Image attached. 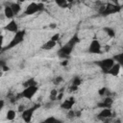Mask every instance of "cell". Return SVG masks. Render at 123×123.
<instances>
[{
  "mask_svg": "<svg viewBox=\"0 0 123 123\" xmlns=\"http://www.w3.org/2000/svg\"><path fill=\"white\" fill-rule=\"evenodd\" d=\"M77 42H79V37H78L77 35H74V36L70 38V40H69L66 44H64V45L58 51L59 56H60V57H68V56L71 54V52H72V50H73V48H74V46H75V44H76Z\"/></svg>",
  "mask_w": 123,
  "mask_h": 123,
  "instance_id": "6da1fadb",
  "label": "cell"
},
{
  "mask_svg": "<svg viewBox=\"0 0 123 123\" xmlns=\"http://www.w3.org/2000/svg\"><path fill=\"white\" fill-rule=\"evenodd\" d=\"M24 37H25V31H18L17 33H15V35L12 38L11 42L4 48V50H9V49H12V48L17 46L24 40Z\"/></svg>",
  "mask_w": 123,
  "mask_h": 123,
  "instance_id": "7a4b0ae2",
  "label": "cell"
},
{
  "mask_svg": "<svg viewBox=\"0 0 123 123\" xmlns=\"http://www.w3.org/2000/svg\"><path fill=\"white\" fill-rule=\"evenodd\" d=\"M37 108H39V104H38V105L37 104V105L33 106L32 108L25 109V110L21 112V117H22L23 121L26 122V123H30V122H31V119H32V117H33V114H34L35 111H36Z\"/></svg>",
  "mask_w": 123,
  "mask_h": 123,
  "instance_id": "3957f363",
  "label": "cell"
},
{
  "mask_svg": "<svg viewBox=\"0 0 123 123\" xmlns=\"http://www.w3.org/2000/svg\"><path fill=\"white\" fill-rule=\"evenodd\" d=\"M37 89H38L37 86H27L20 93V97H23V98H26V99H31L37 93Z\"/></svg>",
  "mask_w": 123,
  "mask_h": 123,
  "instance_id": "277c9868",
  "label": "cell"
},
{
  "mask_svg": "<svg viewBox=\"0 0 123 123\" xmlns=\"http://www.w3.org/2000/svg\"><path fill=\"white\" fill-rule=\"evenodd\" d=\"M114 63H115V62L113 61L112 58L104 59V60H102V61H100V62H97V64H99V65L101 66V68L103 69V71L106 72V73H107V71H108L109 69L111 68V66H112Z\"/></svg>",
  "mask_w": 123,
  "mask_h": 123,
  "instance_id": "5b68a950",
  "label": "cell"
},
{
  "mask_svg": "<svg viewBox=\"0 0 123 123\" xmlns=\"http://www.w3.org/2000/svg\"><path fill=\"white\" fill-rule=\"evenodd\" d=\"M118 10H119V8L115 7L114 5L109 4V5H107V6L101 7V9L99 10V12H100L102 15H108V14H111V13H113V12H117Z\"/></svg>",
  "mask_w": 123,
  "mask_h": 123,
  "instance_id": "8992f818",
  "label": "cell"
},
{
  "mask_svg": "<svg viewBox=\"0 0 123 123\" xmlns=\"http://www.w3.org/2000/svg\"><path fill=\"white\" fill-rule=\"evenodd\" d=\"M88 52L91 54H99L101 53V44L97 39H93L88 47Z\"/></svg>",
  "mask_w": 123,
  "mask_h": 123,
  "instance_id": "52a82bcc",
  "label": "cell"
},
{
  "mask_svg": "<svg viewBox=\"0 0 123 123\" xmlns=\"http://www.w3.org/2000/svg\"><path fill=\"white\" fill-rule=\"evenodd\" d=\"M38 12V8H37V3H30L27 7H26V10H25V14L26 15H32V14H35L36 12Z\"/></svg>",
  "mask_w": 123,
  "mask_h": 123,
  "instance_id": "ba28073f",
  "label": "cell"
},
{
  "mask_svg": "<svg viewBox=\"0 0 123 123\" xmlns=\"http://www.w3.org/2000/svg\"><path fill=\"white\" fill-rule=\"evenodd\" d=\"M4 29L6 30V31H9V32H12V33H17L18 32V26H17V23H16V21L15 20H13V19H12L5 27H4Z\"/></svg>",
  "mask_w": 123,
  "mask_h": 123,
  "instance_id": "9c48e42d",
  "label": "cell"
},
{
  "mask_svg": "<svg viewBox=\"0 0 123 123\" xmlns=\"http://www.w3.org/2000/svg\"><path fill=\"white\" fill-rule=\"evenodd\" d=\"M74 104H75V100H74L73 97H71V98H69V99L64 100V101L61 104V108L63 109V110H68V111H70V110L72 109V107L74 106Z\"/></svg>",
  "mask_w": 123,
  "mask_h": 123,
  "instance_id": "30bf717a",
  "label": "cell"
},
{
  "mask_svg": "<svg viewBox=\"0 0 123 123\" xmlns=\"http://www.w3.org/2000/svg\"><path fill=\"white\" fill-rule=\"evenodd\" d=\"M120 68H121V65L115 62V63L111 66V68L107 71V73L110 74V75H111V76H114V77H115V76L118 75V73H119V71H120Z\"/></svg>",
  "mask_w": 123,
  "mask_h": 123,
  "instance_id": "8fae6325",
  "label": "cell"
},
{
  "mask_svg": "<svg viewBox=\"0 0 123 123\" xmlns=\"http://www.w3.org/2000/svg\"><path fill=\"white\" fill-rule=\"evenodd\" d=\"M112 103H113V100H112L111 97H107L102 103H99V104H98V107L104 108V109H110V108L111 107Z\"/></svg>",
  "mask_w": 123,
  "mask_h": 123,
  "instance_id": "7c38bea8",
  "label": "cell"
},
{
  "mask_svg": "<svg viewBox=\"0 0 123 123\" xmlns=\"http://www.w3.org/2000/svg\"><path fill=\"white\" fill-rule=\"evenodd\" d=\"M111 115H112V112H111V109H103V110L100 111L98 117H99L100 119H106V118L111 117Z\"/></svg>",
  "mask_w": 123,
  "mask_h": 123,
  "instance_id": "4fadbf2b",
  "label": "cell"
},
{
  "mask_svg": "<svg viewBox=\"0 0 123 123\" xmlns=\"http://www.w3.org/2000/svg\"><path fill=\"white\" fill-rule=\"evenodd\" d=\"M56 44H57L56 41H53V40L49 39L48 41H46V42L41 46V49H43V50H51V49H53V48L56 46Z\"/></svg>",
  "mask_w": 123,
  "mask_h": 123,
  "instance_id": "5bb4252c",
  "label": "cell"
},
{
  "mask_svg": "<svg viewBox=\"0 0 123 123\" xmlns=\"http://www.w3.org/2000/svg\"><path fill=\"white\" fill-rule=\"evenodd\" d=\"M4 14H5V16H6L7 18H10V19H12V17H13V15H14L10 6H6V7L4 8Z\"/></svg>",
  "mask_w": 123,
  "mask_h": 123,
  "instance_id": "9a60e30c",
  "label": "cell"
},
{
  "mask_svg": "<svg viewBox=\"0 0 123 123\" xmlns=\"http://www.w3.org/2000/svg\"><path fill=\"white\" fill-rule=\"evenodd\" d=\"M10 7H11V9H12L13 14H18L19 12L21 11V7H20V5H19L18 3H12V4L10 5Z\"/></svg>",
  "mask_w": 123,
  "mask_h": 123,
  "instance_id": "2e32d148",
  "label": "cell"
},
{
  "mask_svg": "<svg viewBox=\"0 0 123 123\" xmlns=\"http://www.w3.org/2000/svg\"><path fill=\"white\" fill-rule=\"evenodd\" d=\"M41 123H62V121H61L60 119H58L54 116H49L46 119H44Z\"/></svg>",
  "mask_w": 123,
  "mask_h": 123,
  "instance_id": "e0dca14e",
  "label": "cell"
},
{
  "mask_svg": "<svg viewBox=\"0 0 123 123\" xmlns=\"http://www.w3.org/2000/svg\"><path fill=\"white\" fill-rule=\"evenodd\" d=\"M25 87H27V86H37V81L34 79V78H30V79H28L25 83H24V85H23Z\"/></svg>",
  "mask_w": 123,
  "mask_h": 123,
  "instance_id": "ac0fdd59",
  "label": "cell"
},
{
  "mask_svg": "<svg viewBox=\"0 0 123 123\" xmlns=\"http://www.w3.org/2000/svg\"><path fill=\"white\" fill-rule=\"evenodd\" d=\"M15 115H16V113L13 110H9L7 111V114H6V118L8 120H13L15 118Z\"/></svg>",
  "mask_w": 123,
  "mask_h": 123,
  "instance_id": "d6986e66",
  "label": "cell"
},
{
  "mask_svg": "<svg viewBox=\"0 0 123 123\" xmlns=\"http://www.w3.org/2000/svg\"><path fill=\"white\" fill-rule=\"evenodd\" d=\"M112 59H113V61L117 62L116 63H118V64H120V65L123 64V54H117V55H115Z\"/></svg>",
  "mask_w": 123,
  "mask_h": 123,
  "instance_id": "ffe728a7",
  "label": "cell"
},
{
  "mask_svg": "<svg viewBox=\"0 0 123 123\" xmlns=\"http://www.w3.org/2000/svg\"><path fill=\"white\" fill-rule=\"evenodd\" d=\"M104 31H105V32L108 34V36H110L111 37H112L115 36V32L113 31V29H111V28H110V27L104 28Z\"/></svg>",
  "mask_w": 123,
  "mask_h": 123,
  "instance_id": "44dd1931",
  "label": "cell"
},
{
  "mask_svg": "<svg viewBox=\"0 0 123 123\" xmlns=\"http://www.w3.org/2000/svg\"><path fill=\"white\" fill-rule=\"evenodd\" d=\"M56 4L61 7V8H65L67 7V2L65 0H56Z\"/></svg>",
  "mask_w": 123,
  "mask_h": 123,
  "instance_id": "7402d4cb",
  "label": "cell"
},
{
  "mask_svg": "<svg viewBox=\"0 0 123 123\" xmlns=\"http://www.w3.org/2000/svg\"><path fill=\"white\" fill-rule=\"evenodd\" d=\"M57 95H58V91L56 89H52L50 92V100L51 101L57 100Z\"/></svg>",
  "mask_w": 123,
  "mask_h": 123,
  "instance_id": "603a6c76",
  "label": "cell"
},
{
  "mask_svg": "<svg viewBox=\"0 0 123 123\" xmlns=\"http://www.w3.org/2000/svg\"><path fill=\"white\" fill-rule=\"evenodd\" d=\"M82 83V80L80 79V77H75L73 79V82H72V86H79Z\"/></svg>",
  "mask_w": 123,
  "mask_h": 123,
  "instance_id": "cb8c5ba5",
  "label": "cell"
},
{
  "mask_svg": "<svg viewBox=\"0 0 123 123\" xmlns=\"http://www.w3.org/2000/svg\"><path fill=\"white\" fill-rule=\"evenodd\" d=\"M62 81V78L59 76V77H56V78L53 80V83H54L55 85H59V84H60Z\"/></svg>",
  "mask_w": 123,
  "mask_h": 123,
  "instance_id": "d4e9b609",
  "label": "cell"
},
{
  "mask_svg": "<svg viewBox=\"0 0 123 123\" xmlns=\"http://www.w3.org/2000/svg\"><path fill=\"white\" fill-rule=\"evenodd\" d=\"M59 37H60V34H55L54 36H52V37L50 38L51 40H53V41H58V39H59Z\"/></svg>",
  "mask_w": 123,
  "mask_h": 123,
  "instance_id": "484cf974",
  "label": "cell"
},
{
  "mask_svg": "<svg viewBox=\"0 0 123 123\" xmlns=\"http://www.w3.org/2000/svg\"><path fill=\"white\" fill-rule=\"evenodd\" d=\"M37 8H38V12L43 11V10H44V5H43V3H38V4H37Z\"/></svg>",
  "mask_w": 123,
  "mask_h": 123,
  "instance_id": "4316f807",
  "label": "cell"
},
{
  "mask_svg": "<svg viewBox=\"0 0 123 123\" xmlns=\"http://www.w3.org/2000/svg\"><path fill=\"white\" fill-rule=\"evenodd\" d=\"M106 90H107V88L106 87H103V88H101V89H99V91H98V93L100 94V95H103L105 92H106Z\"/></svg>",
  "mask_w": 123,
  "mask_h": 123,
  "instance_id": "83f0119b",
  "label": "cell"
},
{
  "mask_svg": "<svg viewBox=\"0 0 123 123\" xmlns=\"http://www.w3.org/2000/svg\"><path fill=\"white\" fill-rule=\"evenodd\" d=\"M67 115H68V117H70V118H72V117H74V116H75V112H74V111H72L70 110Z\"/></svg>",
  "mask_w": 123,
  "mask_h": 123,
  "instance_id": "f1b7e54d",
  "label": "cell"
},
{
  "mask_svg": "<svg viewBox=\"0 0 123 123\" xmlns=\"http://www.w3.org/2000/svg\"><path fill=\"white\" fill-rule=\"evenodd\" d=\"M78 89V86H71L70 87H69V90L70 91H76Z\"/></svg>",
  "mask_w": 123,
  "mask_h": 123,
  "instance_id": "f546056e",
  "label": "cell"
},
{
  "mask_svg": "<svg viewBox=\"0 0 123 123\" xmlns=\"http://www.w3.org/2000/svg\"><path fill=\"white\" fill-rule=\"evenodd\" d=\"M4 105H5L4 100H0V111H2V109L4 108Z\"/></svg>",
  "mask_w": 123,
  "mask_h": 123,
  "instance_id": "4dcf8cb0",
  "label": "cell"
},
{
  "mask_svg": "<svg viewBox=\"0 0 123 123\" xmlns=\"http://www.w3.org/2000/svg\"><path fill=\"white\" fill-rule=\"evenodd\" d=\"M5 65H6V62H5L4 61H2V60H0V68L2 69V68H3L4 66H5Z\"/></svg>",
  "mask_w": 123,
  "mask_h": 123,
  "instance_id": "1f68e13d",
  "label": "cell"
},
{
  "mask_svg": "<svg viewBox=\"0 0 123 123\" xmlns=\"http://www.w3.org/2000/svg\"><path fill=\"white\" fill-rule=\"evenodd\" d=\"M24 110H25V107H24L23 105H20V106H19V109H18V111H19L20 112H22Z\"/></svg>",
  "mask_w": 123,
  "mask_h": 123,
  "instance_id": "d6a6232c",
  "label": "cell"
},
{
  "mask_svg": "<svg viewBox=\"0 0 123 123\" xmlns=\"http://www.w3.org/2000/svg\"><path fill=\"white\" fill-rule=\"evenodd\" d=\"M2 43H3V36L0 35V50L2 49Z\"/></svg>",
  "mask_w": 123,
  "mask_h": 123,
  "instance_id": "836d02e7",
  "label": "cell"
},
{
  "mask_svg": "<svg viewBox=\"0 0 123 123\" xmlns=\"http://www.w3.org/2000/svg\"><path fill=\"white\" fill-rule=\"evenodd\" d=\"M10 68H9V66H7V65H5L3 68H2V71H8Z\"/></svg>",
  "mask_w": 123,
  "mask_h": 123,
  "instance_id": "e575fe53",
  "label": "cell"
},
{
  "mask_svg": "<svg viewBox=\"0 0 123 123\" xmlns=\"http://www.w3.org/2000/svg\"><path fill=\"white\" fill-rule=\"evenodd\" d=\"M66 64H67V61H63L62 62V65H66Z\"/></svg>",
  "mask_w": 123,
  "mask_h": 123,
  "instance_id": "d590c367",
  "label": "cell"
},
{
  "mask_svg": "<svg viewBox=\"0 0 123 123\" xmlns=\"http://www.w3.org/2000/svg\"><path fill=\"white\" fill-rule=\"evenodd\" d=\"M114 123H122V122H121V120H120V119H116V120L114 121Z\"/></svg>",
  "mask_w": 123,
  "mask_h": 123,
  "instance_id": "8d00e7d4",
  "label": "cell"
},
{
  "mask_svg": "<svg viewBox=\"0 0 123 123\" xmlns=\"http://www.w3.org/2000/svg\"><path fill=\"white\" fill-rule=\"evenodd\" d=\"M50 27H51V28H55V27H56V24H51Z\"/></svg>",
  "mask_w": 123,
  "mask_h": 123,
  "instance_id": "74e56055",
  "label": "cell"
},
{
  "mask_svg": "<svg viewBox=\"0 0 123 123\" xmlns=\"http://www.w3.org/2000/svg\"><path fill=\"white\" fill-rule=\"evenodd\" d=\"M2 75H3V71L0 70V77H2Z\"/></svg>",
  "mask_w": 123,
  "mask_h": 123,
  "instance_id": "f35d334b",
  "label": "cell"
},
{
  "mask_svg": "<svg viewBox=\"0 0 123 123\" xmlns=\"http://www.w3.org/2000/svg\"><path fill=\"white\" fill-rule=\"evenodd\" d=\"M104 123H109V122H104Z\"/></svg>",
  "mask_w": 123,
  "mask_h": 123,
  "instance_id": "ab89813d",
  "label": "cell"
}]
</instances>
